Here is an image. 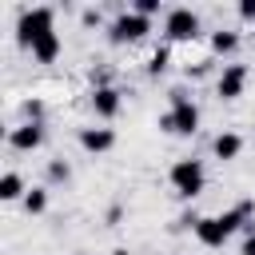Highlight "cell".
I'll list each match as a JSON object with an SVG mask.
<instances>
[{
	"mask_svg": "<svg viewBox=\"0 0 255 255\" xmlns=\"http://www.w3.org/2000/svg\"><path fill=\"white\" fill-rule=\"evenodd\" d=\"M104 219H108V227H116V223L124 219V207H120V203H116V207H108V215H104Z\"/></svg>",
	"mask_w": 255,
	"mask_h": 255,
	"instance_id": "cell-25",
	"label": "cell"
},
{
	"mask_svg": "<svg viewBox=\"0 0 255 255\" xmlns=\"http://www.w3.org/2000/svg\"><path fill=\"white\" fill-rule=\"evenodd\" d=\"M219 219H223V227H227V235H235V231H243V235H251V231H255V203H251V199H239L235 207H227V211H219Z\"/></svg>",
	"mask_w": 255,
	"mask_h": 255,
	"instance_id": "cell-10",
	"label": "cell"
},
{
	"mask_svg": "<svg viewBox=\"0 0 255 255\" xmlns=\"http://www.w3.org/2000/svg\"><path fill=\"white\" fill-rule=\"evenodd\" d=\"M199 28H203L199 12H191L187 4L163 12V44H191V40H199Z\"/></svg>",
	"mask_w": 255,
	"mask_h": 255,
	"instance_id": "cell-4",
	"label": "cell"
},
{
	"mask_svg": "<svg viewBox=\"0 0 255 255\" xmlns=\"http://www.w3.org/2000/svg\"><path fill=\"white\" fill-rule=\"evenodd\" d=\"M28 52H32V60H36V64H56V60H60V52H64L60 32H48V36L32 40V44H28Z\"/></svg>",
	"mask_w": 255,
	"mask_h": 255,
	"instance_id": "cell-14",
	"label": "cell"
},
{
	"mask_svg": "<svg viewBox=\"0 0 255 255\" xmlns=\"http://www.w3.org/2000/svg\"><path fill=\"white\" fill-rule=\"evenodd\" d=\"M155 124H159V131H167V135H195V131H199V104H195V100H179V104H171Z\"/></svg>",
	"mask_w": 255,
	"mask_h": 255,
	"instance_id": "cell-5",
	"label": "cell"
},
{
	"mask_svg": "<svg viewBox=\"0 0 255 255\" xmlns=\"http://www.w3.org/2000/svg\"><path fill=\"white\" fill-rule=\"evenodd\" d=\"M243 147H247V139H243L239 131H231V128H223V131L211 139V155H215L219 163H231V159H239V155H243Z\"/></svg>",
	"mask_w": 255,
	"mask_h": 255,
	"instance_id": "cell-11",
	"label": "cell"
},
{
	"mask_svg": "<svg viewBox=\"0 0 255 255\" xmlns=\"http://www.w3.org/2000/svg\"><path fill=\"white\" fill-rule=\"evenodd\" d=\"M20 207H24L28 215H44V211H48V187H44V183L28 187V195L20 199Z\"/></svg>",
	"mask_w": 255,
	"mask_h": 255,
	"instance_id": "cell-17",
	"label": "cell"
},
{
	"mask_svg": "<svg viewBox=\"0 0 255 255\" xmlns=\"http://www.w3.org/2000/svg\"><path fill=\"white\" fill-rule=\"evenodd\" d=\"M131 12H139V16H147V20H151V16H159V12H167V8H163L159 0H135V4H131Z\"/></svg>",
	"mask_w": 255,
	"mask_h": 255,
	"instance_id": "cell-22",
	"label": "cell"
},
{
	"mask_svg": "<svg viewBox=\"0 0 255 255\" xmlns=\"http://www.w3.org/2000/svg\"><path fill=\"white\" fill-rule=\"evenodd\" d=\"M235 12H239V20H255V0H243Z\"/></svg>",
	"mask_w": 255,
	"mask_h": 255,
	"instance_id": "cell-24",
	"label": "cell"
},
{
	"mask_svg": "<svg viewBox=\"0 0 255 255\" xmlns=\"http://www.w3.org/2000/svg\"><path fill=\"white\" fill-rule=\"evenodd\" d=\"M151 32V20L147 16H139V12H131V8H120L112 20H108V44H139L143 36Z\"/></svg>",
	"mask_w": 255,
	"mask_h": 255,
	"instance_id": "cell-3",
	"label": "cell"
},
{
	"mask_svg": "<svg viewBox=\"0 0 255 255\" xmlns=\"http://www.w3.org/2000/svg\"><path fill=\"white\" fill-rule=\"evenodd\" d=\"M211 72H215V56H211V52H207L203 60H195V64H187V68H183V76H187V80H207Z\"/></svg>",
	"mask_w": 255,
	"mask_h": 255,
	"instance_id": "cell-18",
	"label": "cell"
},
{
	"mask_svg": "<svg viewBox=\"0 0 255 255\" xmlns=\"http://www.w3.org/2000/svg\"><path fill=\"white\" fill-rule=\"evenodd\" d=\"M239 44H243V36H239L235 28H215V32L207 36V48H211V56H215V60L235 56V52H239Z\"/></svg>",
	"mask_w": 255,
	"mask_h": 255,
	"instance_id": "cell-13",
	"label": "cell"
},
{
	"mask_svg": "<svg viewBox=\"0 0 255 255\" xmlns=\"http://www.w3.org/2000/svg\"><path fill=\"white\" fill-rule=\"evenodd\" d=\"M195 239H199L203 247L219 251L231 235H227V227H223V219H219V215H199V223H195Z\"/></svg>",
	"mask_w": 255,
	"mask_h": 255,
	"instance_id": "cell-12",
	"label": "cell"
},
{
	"mask_svg": "<svg viewBox=\"0 0 255 255\" xmlns=\"http://www.w3.org/2000/svg\"><path fill=\"white\" fill-rule=\"evenodd\" d=\"M88 104H92V112H96V120H116L120 112H124V92L112 84V88H92L88 92Z\"/></svg>",
	"mask_w": 255,
	"mask_h": 255,
	"instance_id": "cell-8",
	"label": "cell"
},
{
	"mask_svg": "<svg viewBox=\"0 0 255 255\" xmlns=\"http://www.w3.org/2000/svg\"><path fill=\"white\" fill-rule=\"evenodd\" d=\"M44 139H48V128H44V124L20 120L16 128H8V147H12V151H40Z\"/></svg>",
	"mask_w": 255,
	"mask_h": 255,
	"instance_id": "cell-7",
	"label": "cell"
},
{
	"mask_svg": "<svg viewBox=\"0 0 255 255\" xmlns=\"http://www.w3.org/2000/svg\"><path fill=\"white\" fill-rule=\"evenodd\" d=\"M24 195H28L24 175H20V171H4V175H0V199H4V203H16V199H24Z\"/></svg>",
	"mask_w": 255,
	"mask_h": 255,
	"instance_id": "cell-15",
	"label": "cell"
},
{
	"mask_svg": "<svg viewBox=\"0 0 255 255\" xmlns=\"http://www.w3.org/2000/svg\"><path fill=\"white\" fill-rule=\"evenodd\" d=\"M167 179H171V187H175L179 199H195V195H203V187H207V167H203V159L183 155V159H175V163L167 167Z\"/></svg>",
	"mask_w": 255,
	"mask_h": 255,
	"instance_id": "cell-1",
	"label": "cell"
},
{
	"mask_svg": "<svg viewBox=\"0 0 255 255\" xmlns=\"http://www.w3.org/2000/svg\"><path fill=\"white\" fill-rule=\"evenodd\" d=\"M88 80H92V88H112L116 72H112L108 64H96V68H88Z\"/></svg>",
	"mask_w": 255,
	"mask_h": 255,
	"instance_id": "cell-21",
	"label": "cell"
},
{
	"mask_svg": "<svg viewBox=\"0 0 255 255\" xmlns=\"http://www.w3.org/2000/svg\"><path fill=\"white\" fill-rule=\"evenodd\" d=\"M143 68H147V76H163V72L171 68V44H155Z\"/></svg>",
	"mask_w": 255,
	"mask_h": 255,
	"instance_id": "cell-16",
	"label": "cell"
},
{
	"mask_svg": "<svg viewBox=\"0 0 255 255\" xmlns=\"http://www.w3.org/2000/svg\"><path fill=\"white\" fill-rule=\"evenodd\" d=\"M76 143H80L88 155H104V151L116 147V131H112V128H100V124H88V128L76 131Z\"/></svg>",
	"mask_w": 255,
	"mask_h": 255,
	"instance_id": "cell-9",
	"label": "cell"
},
{
	"mask_svg": "<svg viewBox=\"0 0 255 255\" xmlns=\"http://www.w3.org/2000/svg\"><path fill=\"white\" fill-rule=\"evenodd\" d=\"M20 116L28 120V124H44V100H20Z\"/></svg>",
	"mask_w": 255,
	"mask_h": 255,
	"instance_id": "cell-20",
	"label": "cell"
},
{
	"mask_svg": "<svg viewBox=\"0 0 255 255\" xmlns=\"http://www.w3.org/2000/svg\"><path fill=\"white\" fill-rule=\"evenodd\" d=\"M247 80H251V68L239 64V60H227V64L215 72V96H219V100H239L243 88H247Z\"/></svg>",
	"mask_w": 255,
	"mask_h": 255,
	"instance_id": "cell-6",
	"label": "cell"
},
{
	"mask_svg": "<svg viewBox=\"0 0 255 255\" xmlns=\"http://www.w3.org/2000/svg\"><path fill=\"white\" fill-rule=\"evenodd\" d=\"M80 24H84V28H100V24H104V12H100V8H84V12H80Z\"/></svg>",
	"mask_w": 255,
	"mask_h": 255,
	"instance_id": "cell-23",
	"label": "cell"
},
{
	"mask_svg": "<svg viewBox=\"0 0 255 255\" xmlns=\"http://www.w3.org/2000/svg\"><path fill=\"white\" fill-rule=\"evenodd\" d=\"M239 255H255V231H251V235H243V243H239Z\"/></svg>",
	"mask_w": 255,
	"mask_h": 255,
	"instance_id": "cell-26",
	"label": "cell"
},
{
	"mask_svg": "<svg viewBox=\"0 0 255 255\" xmlns=\"http://www.w3.org/2000/svg\"><path fill=\"white\" fill-rule=\"evenodd\" d=\"M68 179H72V163H68L64 155L48 159V183H68Z\"/></svg>",
	"mask_w": 255,
	"mask_h": 255,
	"instance_id": "cell-19",
	"label": "cell"
},
{
	"mask_svg": "<svg viewBox=\"0 0 255 255\" xmlns=\"http://www.w3.org/2000/svg\"><path fill=\"white\" fill-rule=\"evenodd\" d=\"M48 32H56V8H52V4L20 8V16H16V40H20L24 48H28L32 40L48 36Z\"/></svg>",
	"mask_w": 255,
	"mask_h": 255,
	"instance_id": "cell-2",
	"label": "cell"
},
{
	"mask_svg": "<svg viewBox=\"0 0 255 255\" xmlns=\"http://www.w3.org/2000/svg\"><path fill=\"white\" fill-rule=\"evenodd\" d=\"M112 255H131V251H128V247H116V251H112Z\"/></svg>",
	"mask_w": 255,
	"mask_h": 255,
	"instance_id": "cell-27",
	"label": "cell"
},
{
	"mask_svg": "<svg viewBox=\"0 0 255 255\" xmlns=\"http://www.w3.org/2000/svg\"><path fill=\"white\" fill-rule=\"evenodd\" d=\"M72 255H88V251H72Z\"/></svg>",
	"mask_w": 255,
	"mask_h": 255,
	"instance_id": "cell-28",
	"label": "cell"
}]
</instances>
